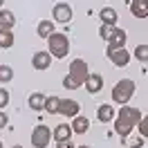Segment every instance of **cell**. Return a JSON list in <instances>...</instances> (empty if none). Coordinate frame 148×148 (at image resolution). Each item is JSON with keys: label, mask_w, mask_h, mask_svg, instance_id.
<instances>
[{"label": "cell", "mask_w": 148, "mask_h": 148, "mask_svg": "<svg viewBox=\"0 0 148 148\" xmlns=\"http://www.w3.org/2000/svg\"><path fill=\"white\" fill-rule=\"evenodd\" d=\"M139 119H141V110H137V108H128V103L126 106H121L119 112L114 114V132L119 135V137H128L130 132H132V128L139 123Z\"/></svg>", "instance_id": "1"}, {"label": "cell", "mask_w": 148, "mask_h": 148, "mask_svg": "<svg viewBox=\"0 0 148 148\" xmlns=\"http://www.w3.org/2000/svg\"><path fill=\"white\" fill-rule=\"evenodd\" d=\"M47 52L54 56V58H65V56L70 54V38L61 34V32H52L49 36H47Z\"/></svg>", "instance_id": "2"}, {"label": "cell", "mask_w": 148, "mask_h": 148, "mask_svg": "<svg viewBox=\"0 0 148 148\" xmlns=\"http://www.w3.org/2000/svg\"><path fill=\"white\" fill-rule=\"evenodd\" d=\"M135 90H137V85H135L132 79H121L119 83L112 88V101L119 103V106H126V103L132 99Z\"/></svg>", "instance_id": "3"}, {"label": "cell", "mask_w": 148, "mask_h": 148, "mask_svg": "<svg viewBox=\"0 0 148 148\" xmlns=\"http://www.w3.org/2000/svg\"><path fill=\"white\" fill-rule=\"evenodd\" d=\"M88 74H90V70H88V63H85V61H81V58H74L72 63H70V74H67V76H72L74 81H76V85H79V88L85 83Z\"/></svg>", "instance_id": "4"}, {"label": "cell", "mask_w": 148, "mask_h": 148, "mask_svg": "<svg viewBox=\"0 0 148 148\" xmlns=\"http://www.w3.org/2000/svg\"><path fill=\"white\" fill-rule=\"evenodd\" d=\"M49 141H52V130L49 126H43V123H38L34 132H32V146L34 148H45L49 146Z\"/></svg>", "instance_id": "5"}, {"label": "cell", "mask_w": 148, "mask_h": 148, "mask_svg": "<svg viewBox=\"0 0 148 148\" xmlns=\"http://www.w3.org/2000/svg\"><path fill=\"white\" fill-rule=\"evenodd\" d=\"M106 56H108L117 67H126V65L130 63V52L126 47H108V49H106Z\"/></svg>", "instance_id": "6"}, {"label": "cell", "mask_w": 148, "mask_h": 148, "mask_svg": "<svg viewBox=\"0 0 148 148\" xmlns=\"http://www.w3.org/2000/svg\"><path fill=\"white\" fill-rule=\"evenodd\" d=\"M52 18L54 23H70L72 20V7L67 5V2H56L54 9H52Z\"/></svg>", "instance_id": "7"}, {"label": "cell", "mask_w": 148, "mask_h": 148, "mask_svg": "<svg viewBox=\"0 0 148 148\" xmlns=\"http://www.w3.org/2000/svg\"><path fill=\"white\" fill-rule=\"evenodd\" d=\"M81 112V103L74 101V99H61L58 101V114L63 117H76Z\"/></svg>", "instance_id": "8"}, {"label": "cell", "mask_w": 148, "mask_h": 148, "mask_svg": "<svg viewBox=\"0 0 148 148\" xmlns=\"http://www.w3.org/2000/svg\"><path fill=\"white\" fill-rule=\"evenodd\" d=\"M83 85H88V92H90V94L101 92V90H103V76H101V74H97V72H90Z\"/></svg>", "instance_id": "9"}, {"label": "cell", "mask_w": 148, "mask_h": 148, "mask_svg": "<svg viewBox=\"0 0 148 148\" xmlns=\"http://www.w3.org/2000/svg\"><path fill=\"white\" fill-rule=\"evenodd\" d=\"M32 65H34V70H47L49 65H52V54L49 52H36V54L32 56Z\"/></svg>", "instance_id": "10"}, {"label": "cell", "mask_w": 148, "mask_h": 148, "mask_svg": "<svg viewBox=\"0 0 148 148\" xmlns=\"http://www.w3.org/2000/svg\"><path fill=\"white\" fill-rule=\"evenodd\" d=\"M72 132H76V135H85L88 130H90V119L88 117H83V114H76V117H72Z\"/></svg>", "instance_id": "11"}, {"label": "cell", "mask_w": 148, "mask_h": 148, "mask_svg": "<svg viewBox=\"0 0 148 148\" xmlns=\"http://www.w3.org/2000/svg\"><path fill=\"white\" fill-rule=\"evenodd\" d=\"M130 14L135 18H148V0H130Z\"/></svg>", "instance_id": "12"}, {"label": "cell", "mask_w": 148, "mask_h": 148, "mask_svg": "<svg viewBox=\"0 0 148 148\" xmlns=\"http://www.w3.org/2000/svg\"><path fill=\"white\" fill-rule=\"evenodd\" d=\"M72 126H67V123H58L54 130H52V139L54 141H65V139H72Z\"/></svg>", "instance_id": "13"}, {"label": "cell", "mask_w": 148, "mask_h": 148, "mask_svg": "<svg viewBox=\"0 0 148 148\" xmlns=\"http://www.w3.org/2000/svg\"><path fill=\"white\" fill-rule=\"evenodd\" d=\"M114 108H112L110 103H101L99 108H97V119L101 121V123H108V121H112L114 119Z\"/></svg>", "instance_id": "14"}, {"label": "cell", "mask_w": 148, "mask_h": 148, "mask_svg": "<svg viewBox=\"0 0 148 148\" xmlns=\"http://www.w3.org/2000/svg\"><path fill=\"white\" fill-rule=\"evenodd\" d=\"M16 27V16L9 9H0V29H14Z\"/></svg>", "instance_id": "15"}, {"label": "cell", "mask_w": 148, "mask_h": 148, "mask_svg": "<svg viewBox=\"0 0 148 148\" xmlns=\"http://www.w3.org/2000/svg\"><path fill=\"white\" fill-rule=\"evenodd\" d=\"M99 18H101L103 25H117L119 16H117V11L112 9V7H103V9L99 11Z\"/></svg>", "instance_id": "16"}, {"label": "cell", "mask_w": 148, "mask_h": 148, "mask_svg": "<svg viewBox=\"0 0 148 148\" xmlns=\"http://www.w3.org/2000/svg\"><path fill=\"white\" fill-rule=\"evenodd\" d=\"M14 43H16L14 32H11V29H0V47H2V49H9Z\"/></svg>", "instance_id": "17"}, {"label": "cell", "mask_w": 148, "mask_h": 148, "mask_svg": "<svg viewBox=\"0 0 148 148\" xmlns=\"http://www.w3.org/2000/svg\"><path fill=\"white\" fill-rule=\"evenodd\" d=\"M126 38H128L126 32H123V29H117V34L108 40V47H126Z\"/></svg>", "instance_id": "18"}, {"label": "cell", "mask_w": 148, "mask_h": 148, "mask_svg": "<svg viewBox=\"0 0 148 148\" xmlns=\"http://www.w3.org/2000/svg\"><path fill=\"white\" fill-rule=\"evenodd\" d=\"M29 108H32V110H43V108H45V97H43V94L40 92H34L32 94V97H29Z\"/></svg>", "instance_id": "19"}, {"label": "cell", "mask_w": 148, "mask_h": 148, "mask_svg": "<svg viewBox=\"0 0 148 148\" xmlns=\"http://www.w3.org/2000/svg\"><path fill=\"white\" fill-rule=\"evenodd\" d=\"M52 32H54V20H40L38 23V36L40 38H47Z\"/></svg>", "instance_id": "20"}, {"label": "cell", "mask_w": 148, "mask_h": 148, "mask_svg": "<svg viewBox=\"0 0 148 148\" xmlns=\"http://www.w3.org/2000/svg\"><path fill=\"white\" fill-rule=\"evenodd\" d=\"M58 97H45V108L43 110H47V112H52V114H58Z\"/></svg>", "instance_id": "21"}, {"label": "cell", "mask_w": 148, "mask_h": 148, "mask_svg": "<svg viewBox=\"0 0 148 148\" xmlns=\"http://www.w3.org/2000/svg\"><path fill=\"white\" fill-rule=\"evenodd\" d=\"M135 58L139 63H148V45H137L135 47Z\"/></svg>", "instance_id": "22"}, {"label": "cell", "mask_w": 148, "mask_h": 148, "mask_svg": "<svg viewBox=\"0 0 148 148\" xmlns=\"http://www.w3.org/2000/svg\"><path fill=\"white\" fill-rule=\"evenodd\" d=\"M14 79V70L9 65H0V83H9Z\"/></svg>", "instance_id": "23"}, {"label": "cell", "mask_w": 148, "mask_h": 148, "mask_svg": "<svg viewBox=\"0 0 148 148\" xmlns=\"http://www.w3.org/2000/svg\"><path fill=\"white\" fill-rule=\"evenodd\" d=\"M137 128H139V135H141L144 139H148V114H146V117H141V119H139Z\"/></svg>", "instance_id": "24"}, {"label": "cell", "mask_w": 148, "mask_h": 148, "mask_svg": "<svg viewBox=\"0 0 148 148\" xmlns=\"http://www.w3.org/2000/svg\"><path fill=\"white\" fill-rule=\"evenodd\" d=\"M7 103H9V92H7L5 88H0V110H2Z\"/></svg>", "instance_id": "25"}, {"label": "cell", "mask_w": 148, "mask_h": 148, "mask_svg": "<svg viewBox=\"0 0 148 148\" xmlns=\"http://www.w3.org/2000/svg\"><path fill=\"white\" fill-rule=\"evenodd\" d=\"M63 88H67V90H76L79 85H76V81H74L72 76H65V79H63Z\"/></svg>", "instance_id": "26"}, {"label": "cell", "mask_w": 148, "mask_h": 148, "mask_svg": "<svg viewBox=\"0 0 148 148\" xmlns=\"http://www.w3.org/2000/svg\"><path fill=\"white\" fill-rule=\"evenodd\" d=\"M56 148H76L72 144V139H65V141H56Z\"/></svg>", "instance_id": "27"}, {"label": "cell", "mask_w": 148, "mask_h": 148, "mask_svg": "<svg viewBox=\"0 0 148 148\" xmlns=\"http://www.w3.org/2000/svg\"><path fill=\"white\" fill-rule=\"evenodd\" d=\"M7 121H9V119H7V114L0 110V128H5V126H7Z\"/></svg>", "instance_id": "28"}, {"label": "cell", "mask_w": 148, "mask_h": 148, "mask_svg": "<svg viewBox=\"0 0 148 148\" xmlns=\"http://www.w3.org/2000/svg\"><path fill=\"white\" fill-rule=\"evenodd\" d=\"M130 146H132V148H141V146H144V137H139V139H135V141H132V144H130Z\"/></svg>", "instance_id": "29"}, {"label": "cell", "mask_w": 148, "mask_h": 148, "mask_svg": "<svg viewBox=\"0 0 148 148\" xmlns=\"http://www.w3.org/2000/svg\"><path fill=\"white\" fill-rule=\"evenodd\" d=\"M76 148H90V146H76Z\"/></svg>", "instance_id": "30"}, {"label": "cell", "mask_w": 148, "mask_h": 148, "mask_svg": "<svg viewBox=\"0 0 148 148\" xmlns=\"http://www.w3.org/2000/svg\"><path fill=\"white\" fill-rule=\"evenodd\" d=\"M14 148H23V146H18V144H16V146H14Z\"/></svg>", "instance_id": "31"}, {"label": "cell", "mask_w": 148, "mask_h": 148, "mask_svg": "<svg viewBox=\"0 0 148 148\" xmlns=\"http://www.w3.org/2000/svg\"><path fill=\"white\" fill-rule=\"evenodd\" d=\"M2 2H5V0H0V5H2Z\"/></svg>", "instance_id": "32"}, {"label": "cell", "mask_w": 148, "mask_h": 148, "mask_svg": "<svg viewBox=\"0 0 148 148\" xmlns=\"http://www.w3.org/2000/svg\"><path fill=\"white\" fill-rule=\"evenodd\" d=\"M0 148H2V141H0Z\"/></svg>", "instance_id": "33"}, {"label": "cell", "mask_w": 148, "mask_h": 148, "mask_svg": "<svg viewBox=\"0 0 148 148\" xmlns=\"http://www.w3.org/2000/svg\"><path fill=\"white\" fill-rule=\"evenodd\" d=\"M141 148H144V146H141Z\"/></svg>", "instance_id": "34"}]
</instances>
